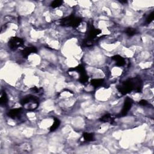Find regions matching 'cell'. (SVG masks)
I'll list each match as a JSON object with an SVG mask.
<instances>
[{"mask_svg": "<svg viewBox=\"0 0 154 154\" xmlns=\"http://www.w3.org/2000/svg\"><path fill=\"white\" fill-rule=\"evenodd\" d=\"M117 90L123 95H126L132 91L141 92L143 89V81L140 77L130 78L117 86Z\"/></svg>", "mask_w": 154, "mask_h": 154, "instance_id": "cell-1", "label": "cell"}, {"mask_svg": "<svg viewBox=\"0 0 154 154\" xmlns=\"http://www.w3.org/2000/svg\"><path fill=\"white\" fill-rule=\"evenodd\" d=\"M101 30L95 29L92 24L88 25V29L87 32V38L83 41V45L84 47H92L94 44V42L97 36L101 34Z\"/></svg>", "mask_w": 154, "mask_h": 154, "instance_id": "cell-2", "label": "cell"}, {"mask_svg": "<svg viewBox=\"0 0 154 154\" xmlns=\"http://www.w3.org/2000/svg\"><path fill=\"white\" fill-rule=\"evenodd\" d=\"M82 22V19L79 17H77L73 15H71L65 18H63L60 21V24L63 26H70L73 28H77Z\"/></svg>", "mask_w": 154, "mask_h": 154, "instance_id": "cell-3", "label": "cell"}, {"mask_svg": "<svg viewBox=\"0 0 154 154\" xmlns=\"http://www.w3.org/2000/svg\"><path fill=\"white\" fill-rule=\"evenodd\" d=\"M69 71H76L79 74V81L81 83L85 84L88 82V77L87 74V72L84 67L83 65H79L74 68H70Z\"/></svg>", "mask_w": 154, "mask_h": 154, "instance_id": "cell-4", "label": "cell"}, {"mask_svg": "<svg viewBox=\"0 0 154 154\" xmlns=\"http://www.w3.org/2000/svg\"><path fill=\"white\" fill-rule=\"evenodd\" d=\"M24 40L18 37H12L9 40L8 47L12 50H16L24 45Z\"/></svg>", "mask_w": 154, "mask_h": 154, "instance_id": "cell-5", "label": "cell"}, {"mask_svg": "<svg viewBox=\"0 0 154 154\" xmlns=\"http://www.w3.org/2000/svg\"><path fill=\"white\" fill-rule=\"evenodd\" d=\"M132 104H133L132 99L129 97H126L125 99L122 109L119 117H123L127 115L129 111L131 110Z\"/></svg>", "mask_w": 154, "mask_h": 154, "instance_id": "cell-6", "label": "cell"}, {"mask_svg": "<svg viewBox=\"0 0 154 154\" xmlns=\"http://www.w3.org/2000/svg\"><path fill=\"white\" fill-rule=\"evenodd\" d=\"M21 104L22 106H24L28 104L33 103L39 105V99L37 97H36L33 95H29L22 99L21 101Z\"/></svg>", "mask_w": 154, "mask_h": 154, "instance_id": "cell-7", "label": "cell"}, {"mask_svg": "<svg viewBox=\"0 0 154 154\" xmlns=\"http://www.w3.org/2000/svg\"><path fill=\"white\" fill-rule=\"evenodd\" d=\"M22 111L23 109L22 108H14V109H12L8 111V112L7 113V116L11 119H15L16 118H18L21 116Z\"/></svg>", "mask_w": 154, "mask_h": 154, "instance_id": "cell-8", "label": "cell"}, {"mask_svg": "<svg viewBox=\"0 0 154 154\" xmlns=\"http://www.w3.org/2000/svg\"><path fill=\"white\" fill-rule=\"evenodd\" d=\"M38 52V49L35 47H27L24 48L21 51V54L24 58H27L32 53H36Z\"/></svg>", "mask_w": 154, "mask_h": 154, "instance_id": "cell-9", "label": "cell"}, {"mask_svg": "<svg viewBox=\"0 0 154 154\" xmlns=\"http://www.w3.org/2000/svg\"><path fill=\"white\" fill-rule=\"evenodd\" d=\"M112 60L116 62V66L118 67L123 66L125 65V60L119 55H116L111 57Z\"/></svg>", "mask_w": 154, "mask_h": 154, "instance_id": "cell-10", "label": "cell"}, {"mask_svg": "<svg viewBox=\"0 0 154 154\" xmlns=\"http://www.w3.org/2000/svg\"><path fill=\"white\" fill-rule=\"evenodd\" d=\"M100 121L102 122H108L110 123H113L114 122V117H113L110 114H106L101 117Z\"/></svg>", "mask_w": 154, "mask_h": 154, "instance_id": "cell-11", "label": "cell"}, {"mask_svg": "<svg viewBox=\"0 0 154 154\" xmlns=\"http://www.w3.org/2000/svg\"><path fill=\"white\" fill-rule=\"evenodd\" d=\"M104 83V79H93L90 81V84H91L95 88H98L99 87L101 86Z\"/></svg>", "mask_w": 154, "mask_h": 154, "instance_id": "cell-12", "label": "cell"}, {"mask_svg": "<svg viewBox=\"0 0 154 154\" xmlns=\"http://www.w3.org/2000/svg\"><path fill=\"white\" fill-rule=\"evenodd\" d=\"M60 121L57 119V118H54V123L52 124V125L51 126L50 128V131L51 132H54L55 131L60 125Z\"/></svg>", "mask_w": 154, "mask_h": 154, "instance_id": "cell-13", "label": "cell"}, {"mask_svg": "<svg viewBox=\"0 0 154 154\" xmlns=\"http://www.w3.org/2000/svg\"><path fill=\"white\" fill-rule=\"evenodd\" d=\"M83 137L85 141H91L94 140V135L92 133H84Z\"/></svg>", "mask_w": 154, "mask_h": 154, "instance_id": "cell-14", "label": "cell"}, {"mask_svg": "<svg viewBox=\"0 0 154 154\" xmlns=\"http://www.w3.org/2000/svg\"><path fill=\"white\" fill-rule=\"evenodd\" d=\"M8 102V97L5 92H3L0 98V104L1 105H5Z\"/></svg>", "mask_w": 154, "mask_h": 154, "instance_id": "cell-15", "label": "cell"}, {"mask_svg": "<svg viewBox=\"0 0 154 154\" xmlns=\"http://www.w3.org/2000/svg\"><path fill=\"white\" fill-rule=\"evenodd\" d=\"M136 33H137L136 30L133 28H128L126 30V34L128 36H130V37L134 36L135 34H136Z\"/></svg>", "mask_w": 154, "mask_h": 154, "instance_id": "cell-16", "label": "cell"}, {"mask_svg": "<svg viewBox=\"0 0 154 154\" xmlns=\"http://www.w3.org/2000/svg\"><path fill=\"white\" fill-rule=\"evenodd\" d=\"M62 4H63V1H62L56 0V1H54L52 2V3L51 4V6L52 8H57V7H59L60 6H61Z\"/></svg>", "mask_w": 154, "mask_h": 154, "instance_id": "cell-17", "label": "cell"}, {"mask_svg": "<svg viewBox=\"0 0 154 154\" xmlns=\"http://www.w3.org/2000/svg\"><path fill=\"white\" fill-rule=\"evenodd\" d=\"M153 17H154V12H152L147 17L146 20V23L149 24L151 22H152L153 21Z\"/></svg>", "mask_w": 154, "mask_h": 154, "instance_id": "cell-18", "label": "cell"}, {"mask_svg": "<svg viewBox=\"0 0 154 154\" xmlns=\"http://www.w3.org/2000/svg\"><path fill=\"white\" fill-rule=\"evenodd\" d=\"M31 91L34 93H40V92H42V91H40L41 90H42V88H38V87H33L31 88Z\"/></svg>", "mask_w": 154, "mask_h": 154, "instance_id": "cell-19", "label": "cell"}, {"mask_svg": "<svg viewBox=\"0 0 154 154\" xmlns=\"http://www.w3.org/2000/svg\"><path fill=\"white\" fill-rule=\"evenodd\" d=\"M139 104L142 105V106H146L148 104V102L147 101L144 100V99H143V100H141L140 102H139Z\"/></svg>", "mask_w": 154, "mask_h": 154, "instance_id": "cell-20", "label": "cell"}]
</instances>
